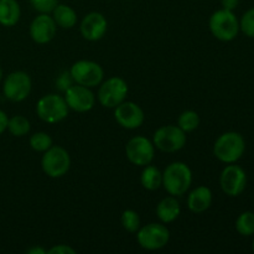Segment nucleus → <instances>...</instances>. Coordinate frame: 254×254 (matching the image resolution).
<instances>
[{
  "label": "nucleus",
  "instance_id": "nucleus-2",
  "mask_svg": "<svg viewBox=\"0 0 254 254\" xmlns=\"http://www.w3.org/2000/svg\"><path fill=\"white\" fill-rule=\"evenodd\" d=\"M246 150L245 138L237 131H226L216 139L213 155L225 164H235L243 156Z\"/></svg>",
  "mask_w": 254,
  "mask_h": 254
},
{
  "label": "nucleus",
  "instance_id": "nucleus-7",
  "mask_svg": "<svg viewBox=\"0 0 254 254\" xmlns=\"http://www.w3.org/2000/svg\"><path fill=\"white\" fill-rule=\"evenodd\" d=\"M170 240V231L165 223H149L136 231L139 246L146 251H158L165 247Z\"/></svg>",
  "mask_w": 254,
  "mask_h": 254
},
{
  "label": "nucleus",
  "instance_id": "nucleus-30",
  "mask_svg": "<svg viewBox=\"0 0 254 254\" xmlns=\"http://www.w3.org/2000/svg\"><path fill=\"white\" fill-rule=\"evenodd\" d=\"M47 254H76V250L72 248L71 246L57 245L50 248V250L47 251Z\"/></svg>",
  "mask_w": 254,
  "mask_h": 254
},
{
  "label": "nucleus",
  "instance_id": "nucleus-12",
  "mask_svg": "<svg viewBox=\"0 0 254 254\" xmlns=\"http://www.w3.org/2000/svg\"><path fill=\"white\" fill-rule=\"evenodd\" d=\"M220 185L223 192L230 197H237L247 185V174L241 166L228 164L220 176Z\"/></svg>",
  "mask_w": 254,
  "mask_h": 254
},
{
  "label": "nucleus",
  "instance_id": "nucleus-13",
  "mask_svg": "<svg viewBox=\"0 0 254 254\" xmlns=\"http://www.w3.org/2000/svg\"><path fill=\"white\" fill-rule=\"evenodd\" d=\"M64 101L72 111L77 113H86L96 104V96L88 87L74 83L64 92Z\"/></svg>",
  "mask_w": 254,
  "mask_h": 254
},
{
  "label": "nucleus",
  "instance_id": "nucleus-19",
  "mask_svg": "<svg viewBox=\"0 0 254 254\" xmlns=\"http://www.w3.org/2000/svg\"><path fill=\"white\" fill-rule=\"evenodd\" d=\"M21 15L20 5L16 0H0V24L11 27L17 24Z\"/></svg>",
  "mask_w": 254,
  "mask_h": 254
},
{
  "label": "nucleus",
  "instance_id": "nucleus-3",
  "mask_svg": "<svg viewBox=\"0 0 254 254\" xmlns=\"http://www.w3.org/2000/svg\"><path fill=\"white\" fill-rule=\"evenodd\" d=\"M210 31L217 40L230 42L237 37L240 32V20L235 12L226 9L216 10L208 21Z\"/></svg>",
  "mask_w": 254,
  "mask_h": 254
},
{
  "label": "nucleus",
  "instance_id": "nucleus-4",
  "mask_svg": "<svg viewBox=\"0 0 254 254\" xmlns=\"http://www.w3.org/2000/svg\"><path fill=\"white\" fill-rule=\"evenodd\" d=\"M69 108L67 106L64 97L56 93H50L42 96L37 101L36 113L45 123L55 124L62 122L68 116Z\"/></svg>",
  "mask_w": 254,
  "mask_h": 254
},
{
  "label": "nucleus",
  "instance_id": "nucleus-21",
  "mask_svg": "<svg viewBox=\"0 0 254 254\" xmlns=\"http://www.w3.org/2000/svg\"><path fill=\"white\" fill-rule=\"evenodd\" d=\"M140 183L145 190L155 191L163 186V173L156 166L149 165L144 166L140 175Z\"/></svg>",
  "mask_w": 254,
  "mask_h": 254
},
{
  "label": "nucleus",
  "instance_id": "nucleus-35",
  "mask_svg": "<svg viewBox=\"0 0 254 254\" xmlns=\"http://www.w3.org/2000/svg\"><path fill=\"white\" fill-rule=\"evenodd\" d=\"M252 250H253V252H254V240H253V243H252Z\"/></svg>",
  "mask_w": 254,
  "mask_h": 254
},
{
  "label": "nucleus",
  "instance_id": "nucleus-5",
  "mask_svg": "<svg viewBox=\"0 0 254 254\" xmlns=\"http://www.w3.org/2000/svg\"><path fill=\"white\" fill-rule=\"evenodd\" d=\"M41 168L49 178H62L68 173L71 168V158L68 151L60 145H52L42 155Z\"/></svg>",
  "mask_w": 254,
  "mask_h": 254
},
{
  "label": "nucleus",
  "instance_id": "nucleus-20",
  "mask_svg": "<svg viewBox=\"0 0 254 254\" xmlns=\"http://www.w3.org/2000/svg\"><path fill=\"white\" fill-rule=\"evenodd\" d=\"M51 16L56 25L61 29H72L77 24V14L73 7L66 4H57Z\"/></svg>",
  "mask_w": 254,
  "mask_h": 254
},
{
  "label": "nucleus",
  "instance_id": "nucleus-24",
  "mask_svg": "<svg viewBox=\"0 0 254 254\" xmlns=\"http://www.w3.org/2000/svg\"><path fill=\"white\" fill-rule=\"evenodd\" d=\"M200 126V116L195 111H185L178 119V127L185 133L196 130Z\"/></svg>",
  "mask_w": 254,
  "mask_h": 254
},
{
  "label": "nucleus",
  "instance_id": "nucleus-29",
  "mask_svg": "<svg viewBox=\"0 0 254 254\" xmlns=\"http://www.w3.org/2000/svg\"><path fill=\"white\" fill-rule=\"evenodd\" d=\"M74 81L71 76L69 71H64L59 74L56 78V88L61 92H66L71 86H73Z\"/></svg>",
  "mask_w": 254,
  "mask_h": 254
},
{
  "label": "nucleus",
  "instance_id": "nucleus-11",
  "mask_svg": "<svg viewBox=\"0 0 254 254\" xmlns=\"http://www.w3.org/2000/svg\"><path fill=\"white\" fill-rule=\"evenodd\" d=\"M31 88L32 82L29 74L24 71H15L5 78L2 92L9 101L22 102L30 96Z\"/></svg>",
  "mask_w": 254,
  "mask_h": 254
},
{
  "label": "nucleus",
  "instance_id": "nucleus-22",
  "mask_svg": "<svg viewBox=\"0 0 254 254\" xmlns=\"http://www.w3.org/2000/svg\"><path fill=\"white\" fill-rule=\"evenodd\" d=\"M236 231L243 237H251L254 235V212L245 211L236 220Z\"/></svg>",
  "mask_w": 254,
  "mask_h": 254
},
{
  "label": "nucleus",
  "instance_id": "nucleus-34",
  "mask_svg": "<svg viewBox=\"0 0 254 254\" xmlns=\"http://www.w3.org/2000/svg\"><path fill=\"white\" fill-rule=\"evenodd\" d=\"M2 79V69H1V67H0V81H1Z\"/></svg>",
  "mask_w": 254,
  "mask_h": 254
},
{
  "label": "nucleus",
  "instance_id": "nucleus-14",
  "mask_svg": "<svg viewBox=\"0 0 254 254\" xmlns=\"http://www.w3.org/2000/svg\"><path fill=\"white\" fill-rule=\"evenodd\" d=\"M114 118L122 128L133 130L143 126L145 116L139 104L124 101L114 108Z\"/></svg>",
  "mask_w": 254,
  "mask_h": 254
},
{
  "label": "nucleus",
  "instance_id": "nucleus-15",
  "mask_svg": "<svg viewBox=\"0 0 254 254\" xmlns=\"http://www.w3.org/2000/svg\"><path fill=\"white\" fill-rule=\"evenodd\" d=\"M57 25L50 14H39L30 24V36L39 45L49 44L56 36Z\"/></svg>",
  "mask_w": 254,
  "mask_h": 254
},
{
  "label": "nucleus",
  "instance_id": "nucleus-25",
  "mask_svg": "<svg viewBox=\"0 0 254 254\" xmlns=\"http://www.w3.org/2000/svg\"><path fill=\"white\" fill-rule=\"evenodd\" d=\"M29 143L32 150L37 151V153H45V151L49 150L54 145L52 138L49 134L45 133V131H37V133L32 134L30 136Z\"/></svg>",
  "mask_w": 254,
  "mask_h": 254
},
{
  "label": "nucleus",
  "instance_id": "nucleus-27",
  "mask_svg": "<svg viewBox=\"0 0 254 254\" xmlns=\"http://www.w3.org/2000/svg\"><path fill=\"white\" fill-rule=\"evenodd\" d=\"M240 30L247 37L254 39V7H251L243 14L240 21Z\"/></svg>",
  "mask_w": 254,
  "mask_h": 254
},
{
  "label": "nucleus",
  "instance_id": "nucleus-18",
  "mask_svg": "<svg viewBox=\"0 0 254 254\" xmlns=\"http://www.w3.org/2000/svg\"><path fill=\"white\" fill-rule=\"evenodd\" d=\"M181 207L175 196L164 197L156 206V216L161 223H171L180 216Z\"/></svg>",
  "mask_w": 254,
  "mask_h": 254
},
{
  "label": "nucleus",
  "instance_id": "nucleus-33",
  "mask_svg": "<svg viewBox=\"0 0 254 254\" xmlns=\"http://www.w3.org/2000/svg\"><path fill=\"white\" fill-rule=\"evenodd\" d=\"M27 253L29 254H47V251H45L44 248L41 247H32L30 250H27Z\"/></svg>",
  "mask_w": 254,
  "mask_h": 254
},
{
  "label": "nucleus",
  "instance_id": "nucleus-10",
  "mask_svg": "<svg viewBox=\"0 0 254 254\" xmlns=\"http://www.w3.org/2000/svg\"><path fill=\"white\" fill-rule=\"evenodd\" d=\"M127 159L133 165L146 166L151 164L155 156V146L153 141L141 135L131 138L126 145Z\"/></svg>",
  "mask_w": 254,
  "mask_h": 254
},
{
  "label": "nucleus",
  "instance_id": "nucleus-32",
  "mask_svg": "<svg viewBox=\"0 0 254 254\" xmlns=\"http://www.w3.org/2000/svg\"><path fill=\"white\" fill-rule=\"evenodd\" d=\"M7 122H9V118H7L6 113L0 109V135L7 129Z\"/></svg>",
  "mask_w": 254,
  "mask_h": 254
},
{
  "label": "nucleus",
  "instance_id": "nucleus-16",
  "mask_svg": "<svg viewBox=\"0 0 254 254\" xmlns=\"http://www.w3.org/2000/svg\"><path fill=\"white\" fill-rule=\"evenodd\" d=\"M107 27L108 22L104 15L98 11H92L82 19L79 30L87 41H98L106 35Z\"/></svg>",
  "mask_w": 254,
  "mask_h": 254
},
{
  "label": "nucleus",
  "instance_id": "nucleus-6",
  "mask_svg": "<svg viewBox=\"0 0 254 254\" xmlns=\"http://www.w3.org/2000/svg\"><path fill=\"white\" fill-rule=\"evenodd\" d=\"M128 91V83L122 77L114 76L107 81H102L97 98L104 108H116L122 102L126 101Z\"/></svg>",
  "mask_w": 254,
  "mask_h": 254
},
{
  "label": "nucleus",
  "instance_id": "nucleus-9",
  "mask_svg": "<svg viewBox=\"0 0 254 254\" xmlns=\"http://www.w3.org/2000/svg\"><path fill=\"white\" fill-rule=\"evenodd\" d=\"M69 72L74 83L88 88L99 86L104 77V71L101 64L91 60H79L74 62L69 68Z\"/></svg>",
  "mask_w": 254,
  "mask_h": 254
},
{
  "label": "nucleus",
  "instance_id": "nucleus-31",
  "mask_svg": "<svg viewBox=\"0 0 254 254\" xmlns=\"http://www.w3.org/2000/svg\"><path fill=\"white\" fill-rule=\"evenodd\" d=\"M221 5H222V9L233 11L240 5V0H221Z\"/></svg>",
  "mask_w": 254,
  "mask_h": 254
},
{
  "label": "nucleus",
  "instance_id": "nucleus-8",
  "mask_svg": "<svg viewBox=\"0 0 254 254\" xmlns=\"http://www.w3.org/2000/svg\"><path fill=\"white\" fill-rule=\"evenodd\" d=\"M153 144L163 153H176L186 145V133L178 126H163L154 133Z\"/></svg>",
  "mask_w": 254,
  "mask_h": 254
},
{
  "label": "nucleus",
  "instance_id": "nucleus-26",
  "mask_svg": "<svg viewBox=\"0 0 254 254\" xmlns=\"http://www.w3.org/2000/svg\"><path fill=\"white\" fill-rule=\"evenodd\" d=\"M121 223L127 232L136 233V231L140 228V217L136 211L126 210L122 213Z\"/></svg>",
  "mask_w": 254,
  "mask_h": 254
},
{
  "label": "nucleus",
  "instance_id": "nucleus-23",
  "mask_svg": "<svg viewBox=\"0 0 254 254\" xmlns=\"http://www.w3.org/2000/svg\"><path fill=\"white\" fill-rule=\"evenodd\" d=\"M31 126L30 121L24 116H14L7 122V130L14 136H25L29 134Z\"/></svg>",
  "mask_w": 254,
  "mask_h": 254
},
{
  "label": "nucleus",
  "instance_id": "nucleus-1",
  "mask_svg": "<svg viewBox=\"0 0 254 254\" xmlns=\"http://www.w3.org/2000/svg\"><path fill=\"white\" fill-rule=\"evenodd\" d=\"M192 184V171L183 161L169 164L163 171V188L175 197L185 195Z\"/></svg>",
  "mask_w": 254,
  "mask_h": 254
},
{
  "label": "nucleus",
  "instance_id": "nucleus-28",
  "mask_svg": "<svg viewBox=\"0 0 254 254\" xmlns=\"http://www.w3.org/2000/svg\"><path fill=\"white\" fill-rule=\"evenodd\" d=\"M29 1L32 9L40 14H51L59 4V0H29Z\"/></svg>",
  "mask_w": 254,
  "mask_h": 254
},
{
  "label": "nucleus",
  "instance_id": "nucleus-17",
  "mask_svg": "<svg viewBox=\"0 0 254 254\" xmlns=\"http://www.w3.org/2000/svg\"><path fill=\"white\" fill-rule=\"evenodd\" d=\"M212 191L207 186H197L188 197V207L192 213L200 215L207 211L212 205Z\"/></svg>",
  "mask_w": 254,
  "mask_h": 254
}]
</instances>
